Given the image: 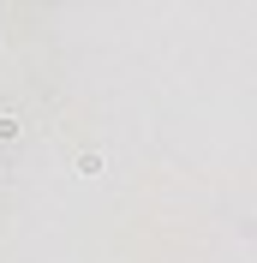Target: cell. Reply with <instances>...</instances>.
I'll list each match as a JSON object with an SVG mask.
<instances>
[{"label": "cell", "mask_w": 257, "mask_h": 263, "mask_svg": "<svg viewBox=\"0 0 257 263\" xmlns=\"http://www.w3.org/2000/svg\"><path fill=\"white\" fill-rule=\"evenodd\" d=\"M0 138H18V114H0Z\"/></svg>", "instance_id": "obj_1"}]
</instances>
